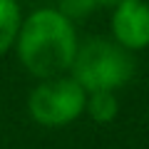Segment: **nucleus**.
Masks as SVG:
<instances>
[{
    "label": "nucleus",
    "mask_w": 149,
    "mask_h": 149,
    "mask_svg": "<svg viewBox=\"0 0 149 149\" xmlns=\"http://www.w3.org/2000/svg\"><path fill=\"white\" fill-rule=\"evenodd\" d=\"M20 22H22V13L17 0H0V57L10 52V47L15 45Z\"/></svg>",
    "instance_id": "nucleus-5"
},
{
    "label": "nucleus",
    "mask_w": 149,
    "mask_h": 149,
    "mask_svg": "<svg viewBox=\"0 0 149 149\" xmlns=\"http://www.w3.org/2000/svg\"><path fill=\"white\" fill-rule=\"evenodd\" d=\"M112 10V40L129 52L149 47V3L147 0H119Z\"/></svg>",
    "instance_id": "nucleus-4"
},
{
    "label": "nucleus",
    "mask_w": 149,
    "mask_h": 149,
    "mask_svg": "<svg viewBox=\"0 0 149 149\" xmlns=\"http://www.w3.org/2000/svg\"><path fill=\"white\" fill-rule=\"evenodd\" d=\"M70 74L82 85L85 92L119 90L134 74L132 52L124 50L114 40L90 37L77 45L74 60L70 65Z\"/></svg>",
    "instance_id": "nucleus-2"
},
{
    "label": "nucleus",
    "mask_w": 149,
    "mask_h": 149,
    "mask_svg": "<svg viewBox=\"0 0 149 149\" xmlns=\"http://www.w3.org/2000/svg\"><path fill=\"white\" fill-rule=\"evenodd\" d=\"M74 22L57 8H37L22 17L15 37V52L20 65L37 80L70 72L77 52Z\"/></svg>",
    "instance_id": "nucleus-1"
},
{
    "label": "nucleus",
    "mask_w": 149,
    "mask_h": 149,
    "mask_svg": "<svg viewBox=\"0 0 149 149\" xmlns=\"http://www.w3.org/2000/svg\"><path fill=\"white\" fill-rule=\"evenodd\" d=\"M95 3H97V8H100V5H114V3H119V0H95Z\"/></svg>",
    "instance_id": "nucleus-8"
},
{
    "label": "nucleus",
    "mask_w": 149,
    "mask_h": 149,
    "mask_svg": "<svg viewBox=\"0 0 149 149\" xmlns=\"http://www.w3.org/2000/svg\"><path fill=\"white\" fill-rule=\"evenodd\" d=\"M87 92L72 74H55L40 85L27 97V112L42 127H65L85 114Z\"/></svg>",
    "instance_id": "nucleus-3"
},
{
    "label": "nucleus",
    "mask_w": 149,
    "mask_h": 149,
    "mask_svg": "<svg viewBox=\"0 0 149 149\" xmlns=\"http://www.w3.org/2000/svg\"><path fill=\"white\" fill-rule=\"evenodd\" d=\"M97 8L95 0H60V13H65V15L70 17V20H82V17H87L92 10Z\"/></svg>",
    "instance_id": "nucleus-7"
},
{
    "label": "nucleus",
    "mask_w": 149,
    "mask_h": 149,
    "mask_svg": "<svg viewBox=\"0 0 149 149\" xmlns=\"http://www.w3.org/2000/svg\"><path fill=\"white\" fill-rule=\"evenodd\" d=\"M85 114H90L95 122L107 124L112 119H117L119 114V100L112 90H100V92H87L85 102Z\"/></svg>",
    "instance_id": "nucleus-6"
}]
</instances>
